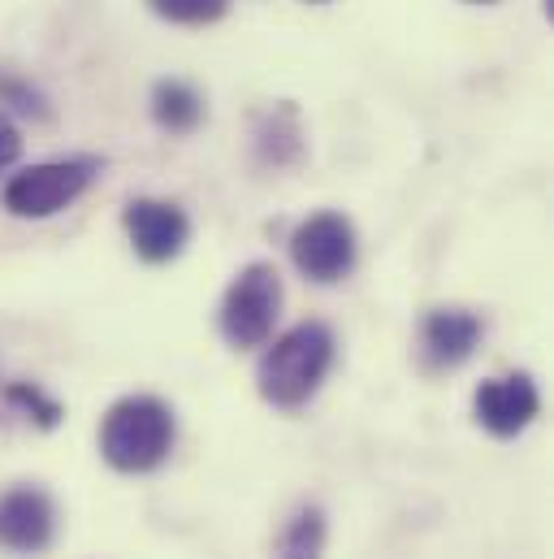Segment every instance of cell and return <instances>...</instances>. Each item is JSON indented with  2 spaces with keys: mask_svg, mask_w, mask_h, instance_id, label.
<instances>
[{
  "mask_svg": "<svg viewBox=\"0 0 554 559\" xmlns=\"http://www.w3.org/2000/svg\"><path fill=\"white\" fill-rule=\"evenodd\" d=\"M334 356H338L334 330L325 321H299L265 352L256 369V386L274 408H303L329 378Z\"/></svg>",
  "mask_w": 554,
  "mask_h": 559,
  "instance_id": "cell-1",
  "label": "cell"
},
{
  "mask_svg": "<svg viewBox=\"0 0 554 559\" xmlns=\"http://www.w3.org/2000/svg\"><path fill=\"white\" fill-rule=\"evenodd\" d=\"M173 451V413L156 395H127L100 420V455L118 473H152Z\"/></svg>",
  "mask_w": 554,
  "mask_h": 559,
  "instance_id": "cell-2",
  "label": "cell"
},
{
  "mask_svg": "<svg viewBox=\"0 0 554 559\" xmlns=\"http://www.w3.org/2000/svg\"><path fill=\"white\" fill-rule=\"evenodd\" d=\"M277 312H281V278L274 265L256 261L230 282L217 321L230 347H261L274 334Z\"/></svg>",
  "mask_w": 554,
  "mask_h": 559,
  "instance_id": "cell-3",
  "label": "cell"
},
{
  "mask_svg": "<svg viewBox=\"0 0 554 559\" xmlns=\"http://www.w3.org/2000/svg\"><path fill=\"white\" fill-rule=\"evenodd\" d=\"M96 178V160H44L4 182V209L13 217H52L70 209Z\"/></svg>",
  "mask_w": 554,
  "mask_h": 559,
  "instance_id": "cell-4",
  "label": "cell"
},
{
  "mask_svg": "<svg viewBox=\"0 0 554 559\" xmlns=\"http://www.w3.org/2000/svg\"><path fill=\"white\" fill-rule=\"evenodd\" d=\"M290 261L303 278L321 282H342L356 270V230L342 213H316L308 217L294 235H290Z\"/></svg>",
  "mask_w": 554,
  "mask_h": 559,
  "instance_id": "cell-5",
  "label": "cell"
},
{
  "mask_svg": "<svg viewBox=\"0 0 554 559\" xmlns=\"http://www.w3.org/2000/svg\"><path fill=\"white\" fill-rule=\"evenodd\" d=\"M57 538V508L39 486H13L0 495V547L13 556H39Z\"/></svg>",
  "mask_w": 554,
  "mask_h": 559,
  "instance_id": "cell-6",
  "label": "cell"
},
{
  "mask_svg": "<svg viewBox=\"0 0 554 559\" xmlns=\"http://www.w3.org/2000/svg\"><path fill=\"white\" fill-rule=\"evenodd\" d=\"M472 413L481 420V429H490L494 438H516L542 413V395L529 373H507V378H490L477 386Z\"/></svg>",
  "mask_w": 554,
  "mask_h": 559,
  "instance_id": "cell-7",
  "label": "cell"
},
{
  "mask_svg": "<svg viewBox=\"0 0 554 559\" xmlns=\"http://www.w3.org/2000/svg\"><path fill=\"white\" fill-rule=\"evenodd\" d=\"M122 222H127L131 248L138 252V261H147V265L173 261L186 248V239H191L186 213L178 204H169V200H131Z\"/></svg>",
  "mask_w": 554,
  "mask_h": 559,
  "instance_id": "cell-8",
  "label": "cell"
},
{
  "mask_svg": "<svg viewBox=\"0 0 554 559\" xmlns=\"http://www.w3.org/2000/svg\"><path fill=\"white\" fill-rule=\"evenodd\" d=\"M481 334H485L481 317H472L463 308H437L420 325V347H424V360L433 369H455L477 352Z\"/></svg>",
  "mask_w": 554,
  "mask_h": 559,
  "instance_id": "cell-9",
  "label": "cell"
},
{
  "mask_svg": "<svg viewBox=\"0 0 554 559\" xmlns=\"http://www.w3.org/2000/svg\"><path fill=\"white\" fill-rule=\"evenodd\" d=\"M325 512L316 503H303L277 534L274 559H325Z\"/></svg>",
  "mask_w": 554,
  "mask_h": 559,
  "instance_id": "cell-10",
  "label": "cell"
},
{
  "mask_svg": "<svg viewBox=\"0 0 554 559\" xmlns=\"http://www.w3.org/2000/svg\"><path fill=\"white\" fill-rule=\"evenodd\" d=\"M152 118H156L169 135H186V131L200 127L204 100H200L186 83H156V92H152Z\"/></svg>",
  "mask_w": 554,
  "mask_h": 559,
  "instance_id": "cell-11",
  "label": "cell"
},
{
  "mask_svg": "<svg viewBox=\"0 0 554 559\" xmlns=\"http://www.w3.org/2000/svg\"><path fill=\"white\" fill-rule=\"evenodd\" d=\"M156 17L178 22V26H208L217 17H226L230 0H147Z\"/></svg>",
  "mask_w": 554,
  "mask_h": 559,
  "instance_id": "cell-12",
  "label": "cell"
},
{
  "mask_svg": "<svg viewBox=\"0 0 554 559\" xmlns=\"http://www.w3.org/2000/svg\"><path fill=\"white\" fill-rule=\"evenodd\" d=\"M17 152H22V135H17V127L0 114V169H9V165L17 160Z\"/></svg>",
  "mask_w": 554,
  "mask_h": 559,
  "instance_id": "cell-13",
  "label": "cell"
},
{
  "mask_svg": "<svg viewBox=\"0 0 554 559\" xmlns=\"http://www.w3.org/2000/svg\"><path fill=\"white\" fill-rule=\"evenodd\" d=\"M312 4H321V0H312Z\"/></svg>",
  "mask_w": 554,
  "mask_h": 559,
  "instance_id": "cell-14",
  "label": "cell"
},
{
  "mask_svg": "<svg viewBox=\"0 0 554 559\" xmlns=\"http://www.w3.org/2000/svg\"><path fill=\"white\" fill-rule=\"evenodd\" d=\"M477 4H485V0H477Z\"/></svg>",
  "mask_w": 554,
  "mask_h": 559,
  "instance_id": "cell-15",
  "label": "cell"
}]
</instances>
